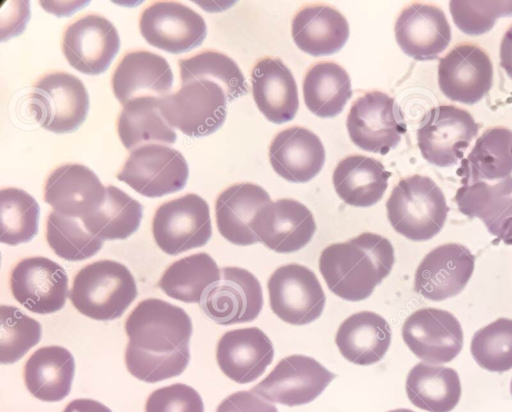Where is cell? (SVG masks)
<instances>
[{
  "label": "cell",
  "mask_w": 512,
  "mask_h": 412,
  "mask_svg": "<svg viewBox=\"0 0 512 412\" xmlns=\"http://www.w3.org/2000/svg\"><path fill=\"white\" fill-rule=\"evenodd\" d=\"M200 305L205 315L217 324L251 322L262 310V287L248 270L224 267L220 279L207 289Z\"/></svg>",
  "instance_id": "14"
},
{
  "label": "cell",
  "mask_w": 512,
  "mask_h": 412,
  "mask_svg": "<svg viewBox=\"0 0 512 412\" xmlns=\"http://www.w3.org/2000/svg\"><path fill=\"white\" fill-rule=\"evenodd\" d=\"M63 412H112V410L99 401L80 398L69 402Z\"/></svg>",
  "instance_id": "50"
},
{
  "label": "cell",
  "mask_w": 512,
  "mask_h": 412,
  "mask_svg": "<svg viewBox=\"0 0 512 412\" xmlns=\"http://www.w3.org/2000/svg\"><path fill=\"white\" fill-rule=\"evenodd\" d=\"M145 412H204L200 394L191 386L175 383L153 391Z\"/></svg>",
  "instance_id": "46"
},
{
  "label": "cell",
  "mask_w": 512,
  "mask_h": 412,
  "mask_svg": "<svg viewBox=\"0 0 512 412\" xmlns=\"http://www.w3.org/2000/svg\"><path fill=\"white\" fill-rule=\"evenodd\" d=\"M142 205L114 185L106 187L103 204L82 219L85 229L101 240H123L140 226Z\"/></svg>",
  "instance_id": "37"
},
{
  "label": "cell",
  "mask_w": 512,
  "mask_h": 412,
  "mask_svg": "<svg viewBox=\"0 0 512 412\" xmlns=\"http://www.w3.org/2000/svg\"><path fill=\"white\" fill-rule=\"evenodd\" d=\"M106 187L88 167L77 163L53 169L43 187L44 201L53 211L70 218L84 219L103 204Z\"/></svg>",
  "instance_id": "21"
},
{
  "label": "cell",
  "mask_w": 512,
  "mask_h": 412,
  "mask_svg": "<svg viewBox=\"0 0 512 412\" xmlns=\"http://www.w3.org/2000/svg\"><path fill=\"white\" fill-rule=\"evenodd\" d=\"M475 256L459 243H446L431 250L418 265L414 290L432 301L458 295L474 271Z\"/></svg>",
  "instance_id": "20"
},
{
  "label": "cell",
  "mask_w": 512,
  "mask_h": 412,
  "mask_svg": "<svg viewBox=\"0 0 512 412\" xmlns=\"http://www.w3.org/2000/svg\"><path fill=\"white\" fill-rule=\"evenodd\" d=\"M512 194V176L497 183L477 181L460 187L455 195L459 211L482 221L491 215Z\"/></svg>",
  "instance_id": "44"
},
{
  "label": "cell",
  "mask_w": 512,
  "mask_h": 412,
  "mask_svg": "<svg viewBox=\"0 0 512 412\" xmlns=\"http://www.w3.org/2000/svg\"><path fill=\"white\" fill-rule=\"evenodd\" d=\"M259 242L278 253L304 248L313 238L316 222L301 202L282 198L258 210L251 224Z\"/></svg>",
  "instance_id": "19"
},
{
  "label": "cell",
  "mask_w": 512,
  "mask_h": 412,
  "mask_svg": "<svg viewBox=\"0 0 512 412\" xmlns=\"http://www.w3.org/2000/svg\"><path fill=\"white\" fill-rule=\"evenodd\" d=\"M492 83L490 57L475 44H459L439 60V88L452 101L477 103L489 92Z\"/></svg>",
  "instance_id": "18"
},
{
  "label": "cell",
  "mask_w": 512,
  "mask_h": 412,
  "mask_svg": "<svg viewBox=\"0 0 512 412\" xmlns=\"http://www.w3.org/2000/svg\"><path fill=\"white\" fill-rule=\"evenodd\" d=\"M510 392H511V395H512V380H511V384H510Z\"/></svg>",
  "instance_id": "52"
},
{
  "label": "cell",
  "mask_w": 512,
  "mask_h": 412,
  "mask_svg": "<svg viewBox=\"0 0 512 412\" xmlns=\"http://www.w3.org/2000/svg\"><path fill=\"white\" fill-rule=\"evenodd\" d=\"M388 412H414V411H412L410 409L399 408V409L390 410Z\"/></svg>",
  "instance_id": "51"
},
{
  "label": "cell",
  "mask_w": 512,
  "mask_h": 412,
  "mask_svg": "<svg viewBox=\"0 0 512 412\" xmlns=\"http://www.w3.org/2000/svg\"><path fill=\"white\" fill-rule=\"evenodd\" d=\"M139 29L153 47L180 54L199 46L206 37L203 17L176 1H155L144 8Z\"/></svg>",
  "instance_id": "12"
},
{
  "label": "cell",
  "mask_w": 512,
  "mask_h": 412,
  "mask_svg": "<svg viewBox=\"0 0 512 412\" xmlns=\"http://www.w3.org/2000/svg\"><path fill=\"white\" fill-rule=\"evenodd\" d=\"M181 84L194 80H210L226 92L228 101L243 96L248 87L236 62L216 50H204L179 60Z\"/></svg>",
  "instance_id": "38"
},
{
  "label": "cell",
  "mask_w": 512,
  "mask_h": 412,
  "mask_svg": "<svg viewBox=\"0 0 512 412\" xmlns=\"http://www.w3.org/2000/svg\"><path fill=\"white\" fill-rule=\"evenodd\" d=\"M291 33L297 47L313 56L339 51L349 37L346 18L326 4L303 6L292 20Z\"/></svg>",
  "instance_id": "28"
},
{
  "label": "cell",
  "mask_w": 512,
  "mask_h": 412,
  "mask_svg": "<svg viewBox=\"0 0 512 412\" xmlns=\"http://www.w3.org/2000/svg\"><path fill=\"white\" fill-rule=\"evenodd\" d=\"M46 240L53 252L67 261H80L94 256L102 240L84 230L70 217L51 211L46 221Z\"/></svg>",
  "instance_id": "40"
},
{
  "label": "cell",
  "mask_w": 512,
  "mask_h": 412,
  "mask_svg": "<svg viewBox=\"0 0 512 412\" xmlns=\"http://www.w3.org/2000/svg\"><path fill=\"white\" fill-rule=\"evenodd\" d=\"M386 210L397 233L412 241H426L441 231L449 208L441 188L430 177L416 174L398 182Z\"/></svg>",
  "instance_id": "3"
},
{
  "label": "cell",
  "mask_w": 512,
  "mask_h": 412,
  "mask_svg": "<svg viewBox=\"0 0 512 412\" xmlns=\"http://www.w3.org/2000/svg\"><path fill=\"white\" fill-rule=\"evenodd\" d=\"M402 337L416 357L432 364L452 361L462 350L464 341L458 319L436 308L413 312L402 326Z\"/></svg>",
  "instance_id": "17"
},
{
  "label": "cell",
  "mask_w": 512,
  "mask_h": 412,
  "mask_svg": "<svg viewBox=\"0 0 512 412\" xmlns=\"http://www.w3.org/2000/svg\"><path fill=\"white\" fill-rule=\"evenodd\" d=\"M479 125L466 110L453 105L430 109L417 130V145L429 163L448 167L463 158Z\"/></svg>",
  "instance_id": "10"
},
{
  "label": "cell",
  "mask_w": 512,
  "mask_h": 412,
  "mask_svg": "<svg viewBox=\"0 0 512 412\" xmlns=\"http://www.w3.org/2000/svg\"><path fill=\"white\" fill-rule=\"evenodd\" d=\"M118 136L128 150L146 144H173L177 135L160 112V98L142 96L123 106L116 121Z\"/></svg>",
  "instance_id": "33"
},
{
  "label": "cell",
  "mask_w": 512,
  "mask_h": 412,
  "mask_svg": "<svg viewBox=\"0 0 512 412\" xmlns=\"http://www.w3.org/2000/svg\"><path fill=\"white\" fill-rule=\"evenodd\" d=\"M188 175V164L180 151L163 144H146L131 151L116 177L137 193L156 198L182 190Z\"/></svg>",
  "instance_id": "8"
},
{
  "label": "cell",
  "mask_w": 512,
  "mask_h": 412,
  "mask_svg": "<svg viewBox=\"0 0 512 412\" xmlns=\"http://www.w3.org/2000/svg\"><path fill=\"white\" fill-rule=\"evenodd\" d=\"M449 10L460 31L482 35L494 27L498 18L512 16V1L452 0Z\"/></svg>",
  "instance_id": "45"
},
{
  "label": "cell",
  "mask_w": 512,
  "mask_h": 412,
  "mask_svg": "<svg viewBox=\"0 0 512 412\" xmlns=\"http://www.w3.org/2000/svg\"><path fill=\"white\" fill-rule=\"evenodd\" d=\"M405 388L410 402L428 412H450L462 391L456 370L427 362H420L409 371Z\"/></svg>",
  "instance_id": "32"
},
{
  "label": "cell",
  "mask_w": 512,
  "mask_h": 412,
  "mask_svg": "<svg viewBox=\"0 0 512 412\" xmlns=\"http://www.w3.org/2000/svg\"><path fill=\"white\" fill-rule=\"evenodd\" d=\"M351 141L362 150L387 154L406 132L403 113L395 99L381 91H369L358 97L347 115Z\"/></svg>",
  "instance_id": "9"
},
{
  "label": "cell",
  "mask_w": 512,
  "mask_h": 412,
  "mask_svg": "<svg viewBox=\"0 0 512 412\" xmlns=\"http://www.w3.org/2000/svg\"><path fill=\"white\" fill-rule=\"evenodd\" d=\"M10 289L17 302L37 314H51L62 309L68 297L65 270L46 257L20 260L10 274Z\"/></svg>",
  "instance_id": "16"
},
{
  "label": "cell",
  "mask_w": 512,
  "mask_h": 412,
  "mask_svg": "<svg viewBox=\"0 0 512 412\" xmlns=\"http://www.w3.org/2000/svg\"><path fill=\"white\" fill-rule=\"evenodd\" d=\"M267 288L272 311L286 323L305 325L323 312L324 291L316 274L306 266L292 263L278 267Z\"/></svg>",
  "instance_id": "11"
},
{
  "label": "cell",
  "mask_w": 512,
  "mask_h": 412,
  "mask_svg": "<svg viewBox=\"0 0 512 412\" xmlns=\"http://www.w3.org/2000/svg\"><path fill=\"white\" fill-rule=\"evenodd\" d=\"M269 161L274 171L290 182L313 179L325 162V149L311 130L292 126L278 132L269 146Z\"/></svg>",
  "instance_id": "25"
},
{
  "label": "cell",
  "mask_w": 512,
  "mask_h": 412,
  "mask_svg": "<svg viewBox=\"0 0 512 412\" xmlns=\"http://www.w3.org/2000/svg\"><path fill=\"white\" fill-rule=\"evenodd\" d=\"M190 361L189 344L171 353H154L134 347L125 349V364L137 379L156 383L180 375Z\"/></svg>",
  "instance_id": "43"
},
{
  "label": "cell",
  "mask_w": 512,
  "mask_h": 412,
  "mask_svg": "<svg viewBox=\"0 0 512 412\" xmlns=\"http://www.w3.org/2000/svg\"><path fill=\"white\" fill-rule=\"evenodd\" d=\"M152 233L158 247L169 255L204 246L212 235L208 203L195 193L162 203L155 211Z\"/></svg>",
  "instance_id": "7"
},
{
  "label": "cell",
  "mask_w": 512,
  "mask_h": 412,
  "mask_svg": "<svg viewBox=\"0 0 512 412\" xmlns=\"http://www.w3.org/2000/svg\"><path fill=\"white\" fill-rule=\"evenodd\" d=\"M352 96L346 70L332 61L313 64L303 79V98L307 108L322 118L340 114Z\"/></svg>",
  "instance_id": "35"
},
{
  "label": "cell",
  "mask_w": 512,
  "mask_h": 412,
  "mask_svg": "<svg viewBox=\"0 0 512 412\" xmlns=\"http://www.w3.org/2000/svg\"><path fill=\"white\" fill-rule=\"evenodd\" d=\"M470 351L485 370L501 373L512 369V319L498 318L476 331Z\"/></svg>",
  "instance_id": "41"
},
{
  "label": "cell",
  "mask_w": 512,
  "mask_h": 412,
  "mask_svg": "<svg viewBox=\"0 0 512 412\" xmlns=\"http://www.w3.org/2000/svg\"><path fill=\"white\" fill-rule=\"evenodd\" d=\"M334 378L316 359L294 354L280 360L251 391L267 401L293 407L312 402Z\"/></svg>",
  "instance_id": "13"
},
{
  "label": "cell",
  "mask_w": 512,
  "mask_h": 412,
  "mask_svg": "<svg viewBox=\"0 0 512 412\" xmlns=\"http://www.w3.org/2000/svg\"><path fill=\"white\" fill-rule=\"evenodd\" d=\"M74 372V358L68 349L58 345L44 346L26 361L24 380L35 398L58 402L69 394Z\"/></svg>",
  "instance_id": "30"
},
{
  "label": "cell",
  "mask_w": 512,
  "mask_h": 412,
  "mask_svg": "<svg viewBox=\"0 0 512 412\" xmlns=\"http://www.w3.org/2000/svg\"><path fill=\"white\" fill-rule=\"evenodd\" d=\"M120 37L105 17L90 13L76 18L64 30L62 52L68 63L81 73L104 72L117 54Z\"/></svg>",
  "instance_id": "15"
},
{
  "label": "cell",
  "mask_w": 512,
  "mask_h": 412,
  "mask_svg": "<svg viewBox=\"0 0 512 412\" xmlns=\"http://www.w3.org/2000/svg\"><path fill=\"white\" fill-rule=\"evenodd\" d=\"M0 362L12 364L21 359L41 339L40 323L20 309L0 306Z\"/></svg>",
  "instance_id": "42"
},
{
  "label": "cell",
  "mask_w": 512,
  "mask_h": 412,
  "mask_svg": "<svg viewBox=\"0 0 512 412\" xmlns=\"http://www.w3.org/2000/svg\"><path fill=\"white\" fill-rule=\"evenodd\" d=\"M29 106L40 126L54 133H68L85 120L89 95L76 76L53 71L39 77L32 85Z\"/></svg>",
  "instance_id": "5"
},
{
  "label": "cell",
  "mask_w": 512,
  "mask_h": 412,
  "mask_svg": "<svg viewBox=\"0 0 512 412\" xmlns=\"http://www.w3.org/2000/svg\"><path fill=\"white\" fill-rule=\"evenodd\" d=\"M390 175L380 161L355 154L336 165L332 180L337 195L346 204L369 207L383 197Z\"/></svg>",
  "instance_id": "31"
},
{
  "label": "cell",
  "mask_w": 512,
  "mask_h": 412,
  "mask_svg": "<svg viewBox=\"0 0 512 412\" xmlns=\"http://www.w3.org/2000/svg\"><path fill=\"white\" fill-rule=\"evenodd\" d=\"M274 347L257 327L230 330L219 339L216 360L221 371L239 384L259 378L271 364Z\"/></svg>",
  "instance_id": "23"
},
{
  "label": "cell",
  "mask_w": 512,
  "mask_h": 412,
  "mask_svg": "<svg viewBox=\"0 0 512 412\" xmlns=\"http://www.w3.org/2000/svg\"><path fill=\"white\" fill-rule=\"evenodd\" d=\"M216 412H278L277 408L250 391H238L226 397Z\"/></svg>",
  "instance_id": "47"
},
{
  "label": "cell",
  "mask_w": 512,
  "mask_h": 412,
  "mask_svg": "<svg viewBox=\"0 0 512 412\" xmlns=\"http://www.w3.org/2000/svg\"><path fill=\"white\" fill-rule=\"evenodd\" d=\"M511 173L512 131L501 126L486 130L458 169L464 185L483 180H502Z\"/></svg>",
  "instance_id": "34"
},
{
  "label": "cell",
  "mask_w": 512,
  "mask_h": 412,
  "mask_svg": "<svg viewBox=\"0 0 512 412\" xmlns=\"http://www.w3.org/2000/svg\"><path fill=\"white\" fill-rule=\"evenodd\" d=\"M500 66L512 79V25L504 33L500 43Z\"/></svg>",
  "instance_id": "49"
},
{
  "label": "cell",
  "mask_w": 512,
  "mask_h": 412,
  "mask_svg": "<svg viewBox=\"0 0 512 412\" xmlns=\"http://www.w3.org/2000/svg\"><path fill=\"white\" fill-rule=\"evenodd\" d=\"M252 95L259 111L270 121L292 120L299 107L298 89L288 67L275 57H263L251 73Z\"/></svg>",
  "instance_id": "26"
},
{
  "label": "cell",
  "mask_w": 512,
  "mask_h": 412,
  "mask_svg": "<svg viewBox=\"0 0 512 412\" xmlns=\"http://www.w3.org/2000/svg\"><path fill=\"white\" fill-rule=\"evenodd\" d=\"M221 270L207 253H196L173 262L158 283L163 292L185 303H200L207 289L220 279Z\"/></svg>",
  "instance_id": "36"
},
{
  "label": "cell",
  "mask_w": 512,
  "mask_h": 412,
  "mask_svg": "<svg viewBox=\"0 0 512 412\" xmlns=\"http://www.w3.org/2000/svg\"><path fill=\"white\" fill-rule=\"evenodd\" d=\"M192 330L184 309L158 298L139 302L125 322L129 343L154 353H171L189 344Z\"/></svg>",
  "instance_id": "6"
},
{
  "label": "cell",
  "mask_w": 512,
  "mask_h": 412,
  "mask_svg": "<svg viewBox=\"0 0 512 412\" xmlns=\"http://www.w3.org/2000/svg\"><path fill=\"white\" fill-rule=\"evenodd\" d=\"M137 294L135 279L124 264L99 260L78 271L69 298L81 314L108 321L121 317Z\"/></svg>",
  "instance_id": "2"
},
{
  "label": "cell",
  "mask_w": 512,
  "mask_h": 412,
  "mask_svg": "<svg viewBox=\"0 0 512 412\" xmlns=\"http://www.w3.org/2000/svg\"><path fill=\"white\" fill-rule=\"evenodd\" d=\"M395 262L391 242L364 232L322 250L319 271L329 290L348 301L368 298L391 272Z\"/></svg>",
  "instance_id": "1"
},
{
  "label": "cell",
  "mask_w": 512,
  "mask_h": 412,
  "mask_svg": "<svg viewBox=\"0 0 512 412\" xmlns=\"http://www.w3.org/2000/svg\"><path fill=\"white\" fill-rule=\"evenodd\" d=\"M225 90L210 80H194L170 95L160 98V112L165 121L182 133L207 136L218 130L226 119Z\"/></svg>",
  "instance_id": "4"
},
{
  "label": "cell",
  "mask_w": 512,
  "mask_h": 412,
  "mask_svg": "<svg viewBox=\"0 0 512 412\" xmlns=\"http://www.w3.org/2000/svg\"><path fill=\"white\" fill-rule=\"evenodd\" d=\"M483 223L497 241L512 245V198L506 199Z\"/></svg>",
  "instance_id": "48"
},
{
  "label": "cell",
  "mask_w": 512,
  "mask_h": 412,
  "mask_svg": "<svg viewBox=\"0 0 512 412\" xmlns=\"http://www.w3.org/2000/svg\"><path fill=\"white\" fill-rule=\"evenodd\" d=\"M111 82L115 97L124 106L142 96H166L173 85V73L164 57L148 50H134L118 62Z\"/></svg>",
  "instance_id": "24"
},
{
  "label": "cell",
  "mask_w": 512,
  "mask_h": 412,
  "mask_svg": "<svg viewBox=\"0 0 512 412\" xmlns=\"http://www.w3.org/2000/svg\"><path fill=\"white\" fill-rule=\"evenodd\" d=\"M271 202L261 186L242 182L224 189L215 202L218 231L229 242L248 246L259 242L251 224L260 208Z\"/></svg>",
  "instance_id": "27"
},
{
  "label": "cell",
  "mask_w": 512,
  "mask_h": 412,
  "mask_svg": "<svg viewBox=\"0 0 512 412\" xmlns=\"http://www.w3.org/2000/svg\"><path fill=\"white\" fill-rule=\"evenodd\" d=\"M39 205L26 191L0 190V241L16 246L30 241L38 231Z\"/></svg>",
  "instance_id": "39"
},
{
  "label": "cell",
  "mask_w": 512,
  "mask_h": 412,
  "mask_svg": "<svg viewBox=\"0 0 512 412\" xmlns=\"http://www.w3.org/2000/svg\"><path fill=\"white\" fill-rule=\"evenodd\" d=\"M391 336L390 326L381 315L361 311L341 323L335 343L349 362L371 365L384 357L389 349Z\"/></svg>",
  "instance_id": "29"
},
{
  "label": "cell",
  "mask_w": 512,
  "mask_h": 412,
  "mask_svg": "<svg viewBox=\"0 0 512 412\" xmlns=\"http://www.w3.org/2000/svg\"><path fill=\"white\" fill-rule=\"evenodd\" d=\"M401 50L418 61L433 60L449 45L451 27L438 6L414 2L402 9L394 26Z\"/></svg>",
  "instance_id": "22"
}]
</instances>
